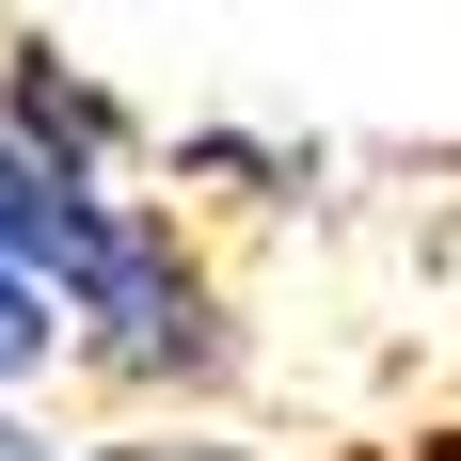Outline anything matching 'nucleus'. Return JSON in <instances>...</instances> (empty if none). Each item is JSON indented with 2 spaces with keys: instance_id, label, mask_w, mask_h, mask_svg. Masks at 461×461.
I'll return each instance as SVG.
<instances>
[{
  "instance_id": "1",
  "label": "nucleus",
  "mask_w": 461,
  "mask_h": 461,
  "mask_svg": "<svg viewBox=\"0 0 461 461\" xmlns=\"http://www.w3.org/2000/svg\"><path fill=\"white\" fill-rule=\"evenodd\" d=\"M48 286H64V319H80L128 382H176V366H207V350H223V334H207L191 255H176L159 223H128V207H80V223H64V255H48Z\"/></svg>"
},
{
  "instance_id": "2",
  "label": "nucleus",
  "mask_w": 461,
  "mask_h": 461,
  "mask_svg": "<svg viewBox=\"0 0 461 461\" xmlns=\"http://www.w3.org/2000/svg\"><path fill=\"white\" fill-rule=\"evenodd\" d=\"M95 207V176H48V159H16V128H0V271H32V255H64V223Z\"/></svg>"
},
{
  "instance_id": "3",
  "label": "nucleus",
  "mask_w": 461,
  "mask_h": 461,
  "mask_svg": "<svg viewBox=\"0 0 461 461\" xmlns=\"http://www.w3.org/2000/svg\"><path fill=\"white\" fill-rule=\"evenodd\" d=\"M48 350H64L48 286H32V271H0V382H16V366H48Z\"/></svg>"
}]
</instances>
